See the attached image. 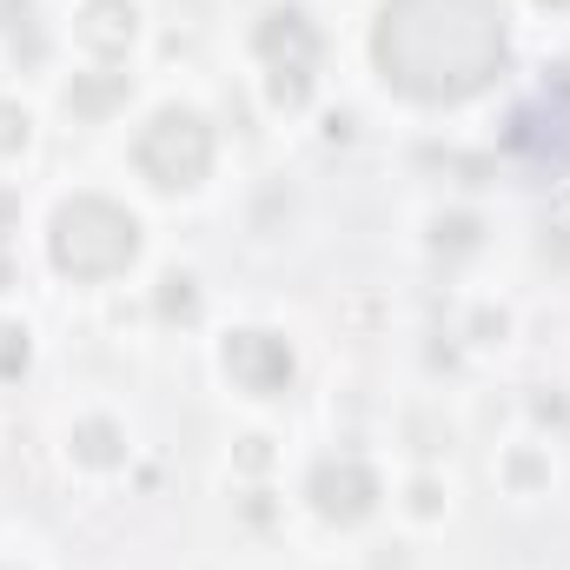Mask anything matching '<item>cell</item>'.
I'll list each match as a JSON object with an SVG mask.
<instances>
[{
    "label": "cell",
    "mask_w": 570,
    "mask_h": 570,
    "mask_svg": "<svg viewBox=\"0 0 570 570\" xmlns=\"http://www.w3.org/2000/svg\"><path fill=\"white\" fill-rule=\"evenodd\" d=\"M379 73L419 107H464L511 67L498 0H385L372 27Z\"/></svg>",
    "instance_id": "1"
},
{
    "label": "cell",
    "mask_w": 570,
    "mask_h": 570,
    "mask_svg": "<svg viewBox=\"0 0 570 570\" xmlns=\"http://www.w3.org/2000/svg\"><path fill=\"white\" fill-rule=\"evenodd\" d=\"M53 266L67 279H120L140 259V219L100 193H80L53 213Z\"/></svg>",
    "instance_id": "2"
},
{
    "label": "cell",
    "mask_w": 570,
    "mask_h": 570,
    "mask_svg": "<svg viewBox=\"0 0 570 570\" xmlns=\"http://www.w3.org/2000/svg\"><path fill=\"white\" fill-rule=\"evenodd\" d=\"M134 159H140V173L159 193H193V186L213 173V127H206L193 107H166V114L146 120Z\"/></svg>",
    "instance_id": "3"
},
{
    "label": "cell",
    "mask_w": 570,
    "mask_h": 570,
    "mask_svg": "<svg viewBox=\"0 0 570 570\" xmlns=\"http://www.w3.org/2000/svg\"><path fill=\"white\" fill-rule=\"evenodd\" d=\"M253 53L266 60V87H273V107L298 114L312 100V67H318V27L298 13V7H279L259 20L253 33Z\"/></svg>",
    "instance_id": "4"
},
{
    "label": "cell",
    "mask_w": 570,
    "mask_h": 570,
    "mask_svg": "<svg viewBox=\"0 0 570 570\" xmlns=\"http://www.w3.org/2000/svg\"><path fill=\"white\" fill-rule=\"evenodd\" d=\"M305 498H312V511L325 524H358V518L379 511V478H372L365 458H318Z\"/></svg>",
    "instance_id": "5"
},
{
    "label": "cell",
    "mask_w": 570,
    "mask_h": 570,
    "mask_svg": "<svg viewBox=\"0 0 570 570\" xmlns=\"http://www.w3.org/2000/svg\"><path fill=\"white\" fill-rule=\"evenodd\" d=\"M226 372H233V385L239 392H253V399H279L285 385H292V372H298V358H292V345H285L279 332H233L226 338Z\"/></svg>",
    "instance_id": "6"
},
{
    "label": "cell",
    "mask_w": 570,
    "mask_h": 570,
    "mask_svg": "<svg viewBox=\"0 0 570 570\" xmlns=\"http://www.w3.org/2000/svg\"><path fill=\"white\" fill-rule=\"evenodd\" d=\"M134 33H140L134 0H87V7H80V47H87V53L120 60V53L134 47Z\"/></svg>",
    "instance_id": "7"
},
{
    "label": "cell",
    "mask_w": 570,
    "mask_h": 570,
    "mask_svg": "<svg viewBox=\"0 0 570 570\" xmlns=\"http://www.w3.org/2000/svg\"><path fill=\"white\" fill-rule=\"evenodd\" d=\"M127 100V73H94V80H73V94H67V107L80 114V120H100V114H114Z\"/></svg>",
    "instance_id": "8"
},
{
    "label": "cell",
    "mask_w": 570,
    "mask_h": 570,
    "mask_svg": "<svg viewBox=\"0 0 570 570\" xmlns=\"http://www.w3.org/2000/svg\"><path fill=\"white\" fill-rule=\"evenodd\" d=\"M73 458L80 464H120V431L107 425V419H87V425L73 431Z\"/></svg>",
    "instance_id": "9"
},
{
    "label": "cell",
    "mask_w": 570,
    "mask_h": 570,
    "mask_svg": "<svg viewBox=\"0 0 570 570\" xmlns=\"http://www.w3.org/2000/svg\"><path fill=\"white\" fill-rule=\"evenodd\" d=\"M159 312H166V318H193V312H199V292H193L186 273H166V279H159Z\"/></svg>",
    "instance_id": "10"
},
{
    "label": "cell",
    "mask_w": 570,
    "mask_h": 570,
    "mask_svg": "<svg viewBox=\"0 0 570 570\" xmlns=\"http://www.w3.org/2000/svg\"><path fill=\"white\" fill-rule=\"evenodd\" d=\"M27 358H33L27 325H0V379H20V372H27Z\"/></svg>",
    "instance_id": "11"
},
{
    "label": "cell",
    "mask_w": 570,
    "mask_h": 570,
    "mask_svg": "<svg viewBox=\"0 0 570 570\" xmlns=\"http://www.w3.org/2000/svg\"><path fill=\"white\" fill-rule=\"evenodd\" d=\"M27 146V107L0 100V153H20Z\"/></svg>",
    "instance_id": "12"
},
{
    "label": "cell",
    "mask_w": 570,
    "mask_h": 570,
    "mask_svg": "<svg viewBox=\"0 0 570 570\" xmlns=\"http://www.w3.org/2000/svg\"><path fill=\"white\" fill-rule=\"evenodd\" d=\"M27 20H33V0H0V33H13Z\"/></svg>",
    "instance_id": "13"
},
{
    "label": "cell",
    "mask_w": 570,
    "mask_h": 570,
    "mask_svg": "<svg viewBox=\"0 0 570 570\" xmlns=\"http://www.w3.org/2000/svg\"><path fill=\"white\" fill-rule=\"evenodd\" d=\"M444 239H451V246H471L478 226H471V219H444V226H438V246H444Z\"/></svg>",
    "instance_id": "14"
},
{
    "label": "cell",
    "mask_w": 570,
    "mask_h": 570,
    "mask_svg": "<svg viewBox=\"0 0 570 570\" xmlns=\"http://www.w3.org/2000/svg\"><path fill=\"white\" fill-rule=\"evenodd\" d=\"M538 7H570V0H538Z\"/></svg>",
    "instance_id": "15"
}]
</instances>
